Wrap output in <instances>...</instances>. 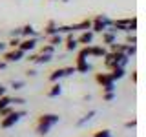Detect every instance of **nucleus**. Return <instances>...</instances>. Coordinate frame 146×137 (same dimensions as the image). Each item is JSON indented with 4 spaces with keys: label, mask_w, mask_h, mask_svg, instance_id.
Returning a JSON list of instances; mask_svg holds the SVG:
<instances>
[{
    "label": "nucleus",
    "mask_w": 146,
    "mask_h": 137,
    "mask_svg": "<svg viewBox=\"0 0 146 137\" xmlns=\"http://www.w3.org/2000/svg\"><path fill=\"white\" fill-rule=\"evenodd\" d=\"M60 122V117L57 115V113H42V115L38 117V121H36V126H35V132L36 135L44 137L49 134V130Z\"/></svg>",
    "instance_id": "1"
},
{
    "label": "nucleus",
    "mask_w": 146,
    "mask_h": 137,
    "mask_svg": "<svg viewBox=\"0 0 146 137\" xmlns=\"http://www.w3.org/2000/svg\"><path fill=\"white\" fill-rule=\"evenodd\" d=\"M102 59H104V66H106L108 70H113V68H126L131 61L130 57H126V55L121 53V51H108Z\"/></svg>",
    "instance_id": "2"
},
{
    "label": "nucleus",
    "mask_w": 146,
    "mask_h": 137,
    "mask_svg": "<svg viewBox=\"0 0 146 137\" xmlns=\"http://www.w3.org/2000/svg\"><path fill=\"white\" fill-rule=\"evenodd\" d=\"M111 29L119 33H135L137 31V17H131V18H119V20H113L111 22Z\"/></svg>",
    "instance_id": "3"
},
{
    "label": "nucleus",
    "mask_w": 146,
    "mask_h": 137,
    "mask_svg": "<svg viewBox=\"0 0 146 137\" xmlns=\"http://www.w3.org/2000/svg\"><path fill=\"white\" fill-rule=\"evenodd\" d=\"M26 115H27L26 110H13L9 115L2 117V121H0V128H2V130H9V128H13L15 124H18Z\"/></svg>",
    "instance_id": "4"
},
{
    "label": "nucleus",
    "mask_w": 146,
    "mask_h": 137,
    "mask_svg": "<svg viewBox=\"0 0 146 137\" xmlns=\"http://www.w3.org/2000/svg\"><path fill=\"white\" fill-rule=\"evenodd\" d=\"M111 22H113V18H110L108 15H97L91 20V31H93L95 35L97 33H102V31H106L108 27H111Z\"/></svg>",
    "instance_id": "5"
},
{
    "label": "nucleus",
    "mask_w": 146,
    "mask_h": 137,
    "mask_svg": "<svg viewBox=\"0 0 146 137\" xmlns=\"http://www.w3.org/2000/svg\"><path fill=\"white\" fill-rule=\"evenodd\" d=\"M24 57H26V53L22 51V49H18V48L7 49V51H4V53H2V61H4V62H7V64L20 62V61H24Z\"/></svg>",
    "instance_id": "6"
},
{
    "label": "nucleus",
    "mask_w": 146,
    "mask_h": 137,
    "mask_svg": "<svg viewBox=\"0 0 146 137\" xmlns=\"http://www.w3.org/2000/svg\"><path fill=\"white\" fill-rule=\"evenodd\" d=\"M36 46H38V37H29V39H20L18 49H22L24 53H31L36 49Z\"/></svg>",
    "instance_id": "7"
},
{
    "label": "nucleus",
    "mask_w": 146,
    "mask_h": 137,
    "mask_svg": "<svg viewBox=\"0 0 146 137\" xmlns=\"http://www.w3.org/2000/svg\"><path fill=\"white\" fill-rule=\"evenodd\" d=\"M93 39H95V33L91 29H88V31H82V33L77 37V42L82 44V46H91L93 44Z\"/></svg>",
    "instance_id": "8"
},
{
    "label": "nucleus",
    "mask_w": 146,
    "mask_h": 137,
    "mask_svg": "<svg viewBox=\"0 0 146 137\" xmlns=\"http://www.w3.org/2000/svg\"><path fill=\"white\" fill-rule=\"evenodd\" d=\"M79 42H77V37H73V33H68L66 39H64V48L66 51H77L79 49Z\"/></svg>",
    "instance_id": "9"
},
{
    "label": "nucleus",
    "mask_w": 146,
    "mask_h": 137,
    "mask_svg": "<svg viewBox=\"0 0 146 137\" xmlns=\"http://www.w3.org/2000/svg\"><path fill=\"white\" fill-rule=\"evenodd\" d=\"M102 46H110V44H113V42H117V33L111 29V27H108L106 31H102Z\"/></svg>",
    "instance_id": "10"
},
{
    "label": "nucleus",
    "mask_w": 146,
    "mask_h": 137,
    "mask_svg": "<svg viewBox=\"0 0 146 137\" xmlns=\"http://www.w3.org/2000/svg\"><path fill=\"white\" fill-rule=\"evenodd\" d=\"M71 29H73V33H75V31L82 33V31H88V29H91V18H84V20L77 22V24H71Z\"/></svg>",
    "instance_id": "11"
},
{
    "label": "nucleus",
    "mask_w": 146,
    "mask_h": 137,
    "mask_svg": "<svg viewBox=\"0 0 146 137\" xmlns=\"http://www.w3.org/2000/svg\"><path fill=\"white\" fill-rule=\"evenodd\" d=\"M108 53V49L104 46H90V57H95V59H102L104 55Z\"/></svg>",
    "instance_id": "12"
},
{
    "label": "nucleus",
    "mask_w": 146,
    "mask_h": 137,
    "mask_svg": "<svg viewBox=\"0 0 146 137\" xmlns=\"http://www.w3.org/2000/svg\"><path fill=\"white\" fill-rule=\"evenodd\" d=\"M29 37H38V33H36V29L31 24H26L20 27V39H29Z\"/></svg>",
    "instance_id": "13"
},
{
    "label": "nucleus",
    "mask_w": 146,
    "mask_h": 137,
    "mask_svg": "<svg viewBox=\"0 0 146 137\" xmlns=\"http://www.w3.org/2000/svg\"><path fill=\"white\" fill-rule=\"evenodd\" d=\"M93 70V66L88 61H75V73H88Z\"/></svg>",
    "instance_id": "14"
},
{
    "label": "nucleus",
    "mask_w": 146,
    "mask_h": 137,
    "mask_svg": "<svg viewBox=\"0 0 146 137\" xmlns=\"http://www.w3.org/2000/svg\"><path fill=\"white\" fill-rule=\"evenodd\" d=\"M95 115H97V110H90L88 113H84V115H82L79 121H77V128H82V126H86L88 124V122L91 121V119H93Z\"/></svg>",
    "instance_id": "15"
},
{
    "label": "nucleus",
    "mask_w": 146,
    "mask_h": 137,
    "mask_svg": "<svg viewBox=\"0 0 146 137\" xmlns=\"http://www.w3.org/2000/svg\"><path fill=\"white\" fill-rule=\"evenodd\" d=\"M53 57L55 55H49V53H36L35 55V61H33V64H49L53 61Z\"/></svg>",
    "instance_id": "16"
},
{
    "label": "nucleus",
    "mask_w": 146,
    "mask_h": 137,
    "mask_svg": "<svg viewBox=\"0 0 146 137\" xmlns=\"http://www.w3.org/2000/svg\"><path fill=\"white\" fill-rule=\"evenodd\" d=\"M110 77H111L113 82L124 79L126 77V68H113V70H110Z\"/></svg>",
    "instance_id": "17"
},
{
    "label": "nucleus",
    "mask_w": 146,
    "mask_h": 137,
    "mask_svg": "<svg viewBox=\"0 0 146 137\" xmlns=\"http://www.w3.org/2000/svg\"><path fill=\"white\" fill-rule=\"evenodd\" d=\"M46 95H48L49 99H57L58 95H62V86H60V82H53L51 88L48 90V93H46Z\"/></svg>",
    "instance_id": "18"
},
{
    "label": "nucleus",
    "mask_w": 146,
    "mask_h": 137,
    "mask_svg": "<svg viewBox=\"0 0 146 137\" xmlns=\"http://www.w3.org/2000/svg\"><path fill=\"white\" fill-rule=\"evenodd\" d=\"M48 79L51 82H60V79H64V68H57V70H53L51 73H49Z\"/></svg>",
    "instance_id": "19"
},
{
    "label": "nucleus",
    "mask_w": 146,
    "mask_h": 137,
    "mask_svg": "<svg viewBox=\"0 0 146 137\" xmlns=\"http://www.w3.org/2000/svg\"><path fill=\"white\" fill-rule=\"evenodd\" d=\"M48 44H51L53 48H58V46H62V44H64V37H62L60 33L51 35V37H48Z\"/></svg>",
    "instance_id": "20"
},
{
    "label": "nucleus",
    "mask_w": 146,
    "mask_h": 137,
    "mask_svg": "<svg viewBox=\"0 0 146 137\" xmlns=\"http://www.w3.org/2000/svg\"><path fill=\"white\" fill-rule=\"evenodd\" d=\"M51 35H57V22L55 20H49L44 27V37H51Z\"/></svg>",
    "instance_id": "21"
},
{
    "label": "nucleus",
    "mask_w": 146,
    "mask_h": 137,
    "mask_svg": "<svg viewBox=\"0 0 146 137\" xmlns=\"http://www.w3.org/2000/svg\"><path fill=\"white\" fill-rule=\"evenodd\" d=\"M95 80H97V84H100V86L108 84V82H113L111 77H110V73H97V75H95Z\"/></svg>",
    "instance_id": "22"
},
{
    "label": "nucleus",
    "mask_w": 146,
    "mask_h": 137,
    "mask_svg": "<svg viewBox=\"0 0 146 137\" xmlns=\"http://www.w3.org/2000/svg\"><path fill=\"white\" fill-rule=\"evenodd\" d=\"M11 90L13 91H20V90H24L26 88V80H22V79H15V80H11Z\"/></svg>",
    "instance_id": "23"
},
{
    "label": "nucleus",
    "mask_w": 146,
    "mask_h": 137,
    "mask_svg": "<svg viewBox=\"0 0 146 137\" xmlns=\"http://www.w3.org/2000/svg\"><path fill=\"white\" fill-rule=\"evenodd\" d=\"M55 49H57V48H53L51 44H44V46H40L38 53H49V55H55Z\"/></svg>",
    "instance_id": "24"
},
{
    "label": "nucleus",
    "mask_w": 146,
    "mask_h": 137,
    "mask_svg": "<svg viewBox=\"0 0 146 137\" xmlns=\"http://www.w3.org/2000/svg\"><path fill=\"white\" fill-rule=\"evenodd\" d=\"M93 137H113V134H111V130H108V128H102V130L95 132Z\"/></svg>",
    "instance_id": "25"
},
{
    "label": "nucleus",
    "mask_w": 146,
    "mask_h": 137,
    "mask_svg": "<svg viewBox=\"0 0 146 137\" xmlns=\"http://www.w3.org/2000/svg\"><path fill=\"white\" fill-rule=\"evenodd\" d=\"M18 44H20V39H18V37H11V39H9V42H6V46H9V49L18 48Z\"/></svg>",
    "instance_id": "26"
},
{
    "label": "nucleus",
    "mask_w": 146,
    "mask_h": 137,
    "mask_svg": "<svg viewBox=\"0 0 146 137\" xmlns=\"http://www.w3.org/2000/svg\"><path fill=\"white\" fill-rule=\"evenodd\" d=\"M115 84L117 82H108V84H104L102 86V93H110V91H115L117 88H115Z\"/></svg>",
    "instance_id": "27"
},
{
    "label": "nucleus",
    "mask_w": 146,
    "mask_h": 137,
    "mask_svg": "<svg viewBox=\"0 0 146 137\" xmlns=\"http://www.w3.org/2000/svg\"><path fill=\"white\" fill-rule=\"evenodd\" d=\"M11 104H13V106H24L26 99L24 97H11Z\"/></svg>",
    "instance_id": "28"
},
{
    "label": "nucleus",
    "mask_w": 146,
    "mask_h": 137,
    "mask_svg": "<svg viewBox=\"0 0 146 137\" xmlns=\"http://www.w3.org/2000/svg\"><path fill=\"white\" fill-rule=\"evenodd\" d=\"M9 104H11V97H9V95H4V97H0V110L6 108V106H9Z\"/></svg>",
    "instance_id": "29"
},
{
    "label": "nucleus",
    "mask_w": 146,
    "mask_h": 137,
    "mask_svg": "<svg viewBox=\"0 0 146 137\" xmlns=\"http://www.w3.org/2000/svg\"><path fill=\"white\" fill-rule=\"evenodd\" d=\"M126 44L137 46V35H135V33H126Z\"/></svg>",
    "instance_id": "30"
},
{
    "label": "nucleus",
    "mask_w": 146,
    "mask_h": 137,
    "mask_svg": "<svg viewBox=\"0 0 146 137\" xmlns=\"http://www.w3.org/2000/svg\"><path fill=\"white\" fill-rule=\"evenodd\" d=\"M13 110H15V106H13V104H9V106L2 108V110H0V117H6V115H9V113H11Z\"/></svg>",
    "instance_id": "31"
},
{
    "label": "nucleus",
    "mask_w": 146,
    "mask_h": 137,
    "mask_svg": "<svg viewBox=\"0 0 146 137\" xmlns=\"http://www.w3.org/2000/svg\"><path fill=\"white\" fill-rule=\"evenodd\" d=\"M115 97H117L115 91H110V93H102V99L106 100V102H111V100H115Z\"/></svg>",
    "instance_id": "32"
},
{
    "label": "nucleus",
    "mask_w": 146,
    "mask_h": 137,
    "mask_svg": "<svg viewBox=\"0 0 146 137\" xmlns=\"http://www.w3.org/2000/svg\"><path fill=\"white\" fill-rule=\"evenodd\" d=\"M75 73V66H66L64 68V77H71Z\"/></svg>",
    "instance_id": "33"
},
{
    "label": "nucleus",
    "mask_w": 146,
    "mask_h": 137,
    "mask_svg": "<svg viewBox=\"0 0 146 137\" xmlns=\"http://www.w3.org/2000/svg\"><path fill=\"white\" fill-rule=\"evenodd\" d=\"M137 126V121L135 119H131V121H126L124 122V128H128V130H131V128H135Z\"/></svg>",
    "instance_id": "34"
},
{
    "label": "nucleus",
    "mask_w": 146,
    "mask_h": 137,
    "mask_svg": "<svg viewBox=\"0 0 146 137\" xmlns=\"http://www.w3.org/2000/svg\"><path fill=\"white\" fill-rule=\"evenodd\" d=\"M27 77H38V70H35V68H29V70L26 71Z\"/></svg>",
    "instance_id": "35"
},
{
    "label": "nucleus",
    "mask_w": 146,
    "mask_h": 137,
    "mask_svg": "<svg viewBox=\"0 0 146 137\" xmlns=\"http://www.w3.org/2000/svg\"><path fill=\"white\" fill-rule=\"evenodd\" d=\"M11 37H18L20 39V27H15V29H11V33H9Z\"/></svg>",
    "instance_id": "36"
},
{
    "label": "nucleus",
    "mask_w": 146,
    "mask_h": 137,
    "mask_svg": "<svg viewBox=\"0 0 146 137\" xmlns=\"http://www.w3.org/2000/svg\"><path fill=\"white\" fill-rule=\"evenodd\" d=\"M4 95H7V88L4 84H0V97H4Z\"/></svg>",
    "instance_id": "37"
},
{
    "label": "nucleus",
    "mask_w": 146,
    "mask_h": 137,
    "mask_svg": "<svg viewBox=\"0 0 146 137\" xmlns=\"http://www.w3.org/2000/svg\"><path fill=\"white\" fill-rule=\"evenodd\" d=\"M7 49V46H6V42H0V55H2L4 51Z\"/></svg>",
    "instance_id": "38"
},
{
    "label": "nucleus",
    "mask_w": 146,
    "mask_h": 137,
    "mask_svg": "<svg viewBox=\"0 0 146 137\" xmlns=\"http://www.w3.org/2000/svg\"><path fill=\"white\" fill-rule=\"evenodd\" d=\"M6 68H7V62H4V61H0V71H2V70H6Z\"/></svg>",
    "instance_id": "39"
},
{
    "label": "nucleus",
    "mask_w": 146,
    "mask_h": 137,
    "mask_svg": "<svg viewBox=\"0 0 146 137\" xmlns=\"http://www.w3.org/2000/svg\"><path fill=\"white\" fill-rule=\"evenodd\" d=\"M60 2H64V4H68V2H70V0H60Z\"/></svg>",
    "instance_id": "40"
}]
</instances>
